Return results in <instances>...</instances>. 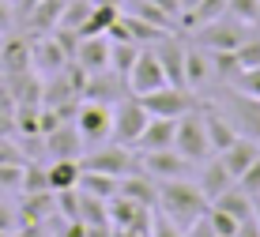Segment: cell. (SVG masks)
<instances>
[{"instance_id": "6da1fadb", "label": "cell", "mask_w": 260, "mask_h": 237, "mask_svg": "<svg viewBox=\"0 0 260 237\" xmlns=\"http://www.w3.org/2000/svg\"><path fill=\"white\" fill-rule=\"evenodd\" d=\"M158 215H166L174 226L189 230V226L211 207V199L204 196V188L189 177H174V181H158V199H155Z\"/></svg>"}, {"instance_id": "7a4b0ae2", "label": "cell", "mask_w": 260, "mask_h": 237, "mask_svg": "<svg viewBox=\"0 0 260 237\" xmlns=\"http://www.w3.org/2000/svg\"><path fill=\"white\" fill-rule=\"evenodd\" d=\"M79 170H91V173H110V177H128L132 170H136V154H132L124 143H98L91 154H79Z\"/></svg>"}, {"instance_id": "3957f363", "label": "cell", "mask_w": 260, "mask_h": 237, "mask_svg": "<svg viewBox=\"0 0 260 237\" xmlns=\"http://www.w3.org/2000/svg\"><path fill=\"white\" fill-rule=\"evenodd\" d=\"M174 151L181 154L185 162H204L211 154V143H208V128H204V113H185L177 117V132H174Z\"/></svg>"}, {"instance_id": "277c9868", "label": "cell", "mask_w": 260, "mask_h": 237, "mask_svg": "<svg viewBox=\"0 0 260 237\" xmlns=\"http://www.w3.org/2000/svg\"><path fill=\"white\" fill-rule=\"evenodd\" d=\"M196 42L208 53H234L245 42V23L234 19V15H219V19L196 26Z\"/></svg>"}, {"instance_id": "5b68a950", "label": "cell", "mask_w": 260, "mask_h": 237, "mask_svg": "<svg viewBox=\"0 0 260 237\" xmlns=\"http://www.w3.org/2000/svg\"><path fill=\"white\" fill-rule=\"evenodd\" d=\"M140 106L147 109V117H170V121H177V117L192 113V90L166 83V87L151 90V94H140Z\"/></svg>"}, {"instance_id": "8992f818", "label": "cell", "mask_w": 260, "mask_h": 237, "mask_svg": "<svg viewBox=\"0 0 260 237\" xmlns=\"http://www.w3.org/2000/svg\"><path fill=\"white\" fill-rule=\"evenodd\" d=\"M151 117H147V109L140 106V98L132 94V98H117V106H113V140L124 143V147H136V140H140V132H143V124H147Z\"/></svg>"}, {"instance_id": "52a82bcc", "label": "cell", "mask_w": 260, "mask_h": 237, "mask_svg": "<svg viewBox=\"0 0 260 237\" xmlns=\"http://www.w3.org/2000/svg\"><path fill=\"white\" fill-rule=\"evenodd\" d=\"M170 79H166V72L162 64H158V57H155V49H147L143 45L140 49V57H136V64H132V72L124 76V87H128V94H151V90H158V87H166Z\"/></svg>"}, {"instance_id": "ba28073f", "label": "cell", "mask_w": 260, "mask_h": 237, "mask_svg": "<svg viewBox=\"0 0 260 237\" xmlns=\"http://www.w3.org/2000/svg\"><path fill=\"white\" fill-rule=\"evenodd\" d=\"M76 128L83 136V143H102L113 132V109L98 102H79L76 109Z\"/></svg>"}, {"instance_id": "9c48e42d", "label": "cell", "mask_w": 260, "mask_h": 237, "mask_svg": "<svg viewBox=\"0 0 260 237\" xmlns=\"http://www.w3.org/2000/svg\"><path fill=\"white\" fill-rule=\"evenodd\" d=\"M192 162H185L174 147H162V151H143V173L155 181H174V177H189Z\"/></svg>"}, {"instance_id": "30bf717a", "label": "cell", "mask_w": 260, "mask_h": 237, "mask_svg": "<svg viewBox=\"0 0 260 237\" xmlns=\"http://www.w3.org/2000/svg\"><path fill=\"white\" fill-rule=\"evenodd\" d=\"M124 79L117 76L113 68H106V72H91L87 76V83H83V94H79V102H98V106H110V102H117V98H124Z\"/></svg>"}, {"instance_id": "8fae6325", "label": "cell", "mask_w": 260, "mask_h": 237, "mask_svg": "<svg viewBox=\"0 0 260 237\" xmlns=\"http://www.w3.org/2000/svg\"><path fill=\"white\" fill-rule=\"evenodd\" d=\"M30 60H34V72L38 76H57L60 68L68 64L64 49L53 34H30Z\"/></svg>"}, {"instance_id": "7c38bea8", "label": "cell", "mask_w": 260, "mask_h": 237, "mask_svg": "<svg viewBox=\"0 0 260 237\" xmlns=\"http://www.w3.org/2000/svg\"><path fill=\"white\" fill-rule=\"evenodd\" d=\"M151 49H155V57H158V64H162V72H166L170 87H185V45H181V38L162 34Z\"/></svg>"}, {"instance_id": "4fadbf2b", "label": "cell", "mask_w": 260, "mask_h": 237, "mask_svg": "<svg viewBox=\"0 0 260 237\" xmlns=\"http://www.w3.org/2000/svg\"><path fill=\"white\" fill-rule=\"evenodd\" d=\"M0 72L4 76H23V72H34L30 60V34H8L0 42Z\"/></svg>"}, {"instance_id": "5bb4252c", "label": "cell", "mask_w": 260, "mask_h": 237, "mask_svg": "<svg viewBox=\"0 0 260 237\" xmlns=\"http://www.w3.org/2000/svg\"><path fill=\"white\" fill-rule=\"evenodd\" d=\"M256 158H260V143L253 140V136H238V140L230 143L226 151H219V162L226 166V173H230L234 181H238L249 166H253Z\"/></svg>"}, {"instance_id": "9a60e30c", "label": "cell", "mask_w": 260, "mask_h": 237, "mask_svg": "<svg viewBox=\"0 0 260 237\" xmlns=\"http://www.w3.org/2000/svg\"><path fill=\"white\" fill-rule=\"evenodd\" d=\"M46 151L53 154V158H76L79 162V154H83V136H79L76 128V121H64V124H57L53 132H46Z\"/></svg>"}, {"instance_id": "2e32d148", "label": "cell", "mask_w": 260, "mask_h": 237, "mask_svg": "<svg viewBox=\"0 0 260 237\" xmlns=\"http://www.w3.org/2000/svg\"><path fill=\"white\" fill-rule=\"evenodd\" d=\"M174 132H177V121H170V117H151V121L143 124L136 147H140V151H162V147H174Z\"/></svg>"}, {"instance_id": "e0dca14e", "label": "cell", "mask_w": 260, "mask_h": 237, "mask_svg": "<svg viewBox=\"0 0 260 237\" xmlns=\"http://www.w3.org/2000/svg\"><path fill=\"white\" fill-rule=\"evenodd\" d=\"M76 64H83L87 72H106V68H110V38H106V34H94V38H79Z\"/></svg>"}, {"instance_id": "ac0fdd59", "label": "cell", "mask_w": 260, "mask_h": 237, "mask_svg": "<svg viewBox=\"0 0 260 237\" xmlns=\"http://www.w3.org/2000/svg\"><path fill=\"white\" fill-rule=\"evenodd\" d=\"M64 4H68V0H42V4L23 19L26 34H53L60 26V12H64Z\"/></svg>"}, {"instance_id": "d6986e66", "label": "cell", "mask_w": 260, "mask_h": 237, "mask_svg": "<svg viewBox=\"0 0 260 237\" xmlns=\"http://www.w3.org/2000/svg\"><path fill=\"white\" fill-rule=\"evenodd\" d=\"M200 166H204V170H200V181H196V185L204 188V196H208V199H215L219 192H226V188L234 185V177H230L226 166L219 162V154H208Z\"/></svg>"}, {"instance_id": "ffe728a7", "label": "cell", "mask_w": 260, "mask_h": 237, "mask_svg": "<svg viewBox=\"0 0 260 237\" xmlns=\"http://www.w3.org/2000/svg\"><path fill=\"white\" fill-rule=\"evenodd\" d=\"M117 192L128 196V199H136V204L155 207V199H158V181L147 177V173H140V170H132L128 177H121V188H117Z\"/></svg>"}, {"instance_id": "44dd1931", "label": "cell", "mask_w": 260, "mask_h": 237, "mask_svg": "<svg viewBox=\"0 0 260 237\" xmlns=\"http://www.w3.org/2000/svg\"><path fill=\"white\" fill-rule=\"evenodd\" d=\"M211 79V60L200 45H185V90H200Z\"/></svg>"}, {"instance_id": "7402d4cb", "label": "cell", "mask_w": 260, "mask_h": 237, "mask_svg": "<svg viewBox=\"0 0 260 237\" xmlns=\"http://www.w3.org/2000/svg\"><path fill=\"white\" fill-rule=\"evenodd\" d=\"M211 207H219V211H226V215H234V218H241V222H245V218H253V196L245 192V188L238 185H230L226 192H219L211 199Z\"/></svg>"}, {"instance_id": "603a6c76", "label": "cell", "mask_w": 260, "mask_h": 237, "mask_svg": "<svg viewBox=\"0 0 260 237\" xmlns=\"http://www.w3.org/2000/svg\"><path fill=\"white\" fill-rule=\"evenodd\" d=\"M204 128H208V143H211V154H219V151H226L230 143L238 140V128L234 124L226 121V117H219L215 113V109H208V113H204Z\"/></svg>"}, {"instance_id": "cb8c5ba5", "label": "cell", "mask_w": 260, "mask_h": 237, "mask_svg": "<svg viewBox=\"0 0 260 237\" xmlns=\"http://www.w3.org/2000/svg\"><path fill=\"white\" fill-rule=\"evenodd\" d=\"M79 192H91L98 199H113L117 196V188H121V181L117 177H110V173H91V170H79Z\"/></svg>"}, {"instance_id": "d4e9b609", "label": "cell", "mask_w": 260, "mask_h": 237, "mask_svg": "<svg viewBox=\"0 0 260 237\" xmlns=\"http://www.w3.org/2000/svg\"><path fill=\"white\" fill-rule=\"evenodd\" d=\"M49 177V188L60 192V188H76L79 185V162L76 158H53V166L46 170Z\"/></svg>"}, {"instance_id": "484cf974", "label": "cell", "mask_w": 260, "mask_h": 237, "mask_svg": "<svg viewBox=\"0 0 260 237\" xmlns=\"http://www.w3.org/2000/svg\"><path fill=\"white\" fill-rule=\"evenodd\" d=\"M79 222L83 226H110V199L79 192Z\"/></svg>"}, {"instance_id": "4316f807", "label": "cell", "mask_w": 260, "mask_h": 237, "mask_svg": "<svg viewBox=\"0 0 260 237\" xmlns=\"http://www.w3.org/2000/svg\"><path fill=\"white\" fill-rule=\"evenodd\" d=\"M117 15H121V8H117V4H94V8H91V15H87V23H83V30H79V34H83V38H94V34H106V30H110V23L117 19Z\"/></svg>"}, {"instance_id": "83f0119b", "label": "cell", "mask_w": 260, "mask_h": 237, "mask_svg": "<svg viewBox=\"0 0 260 237\" xmlns=\"http://www.w3.org/2000/svg\"><path fill=\"white\" fill-rule=\"evenodd\" d=\"M140 49H143V45H136V42H110V68L124 79L132 72V64H136Z\"/></svg>"}, {"instance_id": "f1b7e54d", "label": "cell", "mask_w": 260, "mask_h": 237, "mask_svg": "<svg viewBox=\"0 0 260 237\" xmlns=\"http://www.w3.org/2000/svg\"><path fill=\"white\" fill-rule=\"evenodd\" d=\"M226 4H230V0H200L192 12L181 15V23H185V26H204V23L219 19V15H226Z\"/></svg>"}, {"instance_id": "f546056e", "label": "cell", "mask_w": 260, "mask_h": 237, "mask_svg": "<svg viewBox=\"0 0 260 237\" xmlns=\"http://www.w3.org/2000/svg\"><path fill=\"white\" fill-rule=\"evenodd\" d=\"M238 121L260 143V98H238Z\"/></svg>"}, {"instance_id": "4dcf8cb0", "label": "cell", "mask_w": 260, "mask_h": 237, "mask_svg": "<svg viewBox=\"0 0 260 237\" xmlns=\"http://www.w3.org/2000/svg\"><path fill=\"white\" fill-rule=\"evenodd\" d=\"M132 15H140V19L143 23H151V26H158V30H174V19H170V15L166 12H158V8L155 4H151V0H140V4L136 8H132Z\"/></svg>"}, {"instance_id": "1f68e13d", "label": "cell", "mask_w": 260, "mask_h": 237, "mask_svg": "<svg viewBox=\"0 0 260 237\" xmlns=\"http://www.w3.org/2000/svg\"><path fill=\"white\" fill-rule=\"evenodd\" d=\"M226 15L241 19L245 26H256V23H260V0H230V4H226Z\"/></svg>"}, {"instance_id": "d6a6232c", "label": "cell", "mask_w": 260, "mask_h": 237, "mask_svg": "<svg viewBox=\"0 0 260 237\" xmlns=\"http://www.w3.org/2000/svg\"><path fill=\"white\" fill-rule=\"evenodd\" d=\"M208 222H211L215 237H234V233H238V226H241V218L226 215V211H219V207H208Z\"/></svg>"}, {"instance_id": "836d02e7", "label": "cell", "mask_w": 260, "mask_h": 237, "mask_svg": "<svg viewBox=\"0 0 260 237\" xmlns=\"http://www.w3.org/2000/svg\"><path fill=\"white\" fill-rule=\"evenodd\" d=\"M19 192H53L46 170L34 166V162H26V166H23V188H19Z\"/></svg>"}, {"instance_id": "e575fe53", "label": "cell", "mask_w": 260, "mask_h": 237, "mask_svg": "<svg viewBox=\"0 0 260 237\" xmlns=\"http://www.w3.org/2000/svg\"><path fill=\"white\" fill-rule=\"evenodd\" d=\"M204 53H208V49H204ZM208 60H211V72H215V76H222V79H234L241 72L234 53H208Z\"/></svg>"}, {"instance_id": "d590c367", "label": "cell", "mask_w": 260, "mask_h": 237, "mask_svg": "<svg viewBox=\"0 0 260 237\" xmlns=\"http://www.w3.org/2000/svg\"><path fill=\"white\" fill-rule=\"evenodd\" d=\"M234 57H238L241 68H260V38H245L234 49Z\"/></svg>"}, {"instance_id": "8d00e7d4", "label": "cell", "mask_w": 260, "mask_h": 237, "mask_svg": "<svg viewBox=\"0 0 260 237\" xmlns=\"http://www.w3.org/2000/svg\"><path fill=\"white\" fill-rule=\"evenodd\" d=\"M234 83L245 98H260V68H241L234 76Z\"/></svg>"}, {"instance_id": "74e56055", "label": "cell", "mask_w": 260, "mask_h": 237, "mask_svg": "<svg viewBox=\"0 0 260 237\" xmlns=\"http://www.w3.org/2000/svg\"><path fill=\"white\" fill-rule=\"evenodd\" d=\"M23 166H26V162H23ZM23 166L0 162V188H8V192H19V188H23Z\"/></svg>"}, {"instance_id": "f35d334b", "label": "cell", "mask_w": 260, "mask_h": 237, "mask_svg": "<svg viewBox=\"0 0 260 237\" xmlns=\"http://www.w3.org/2000/svg\"><path fill=\"white\" fill-rule=\"evenodd\" d=\"M238 185L245 188V192L253 196V199L260 196V158H256V162H253V166H249L245 173H241V177H238Z\"/></svg>"}, {"instance_id": "ab89813d", "label": "cell", "mask_w": 260, "mask_h": 237, "mask_svg": "<svg viewBox=\"0 0 260 237\" xmlns=\"http://www.w3.org/2000/svg\"><path fill=\"white\" fill-rule=\"evenodd\" d=\"M151 237H185L181 226H174L166 215H155V222H151Z\"/></svg>"}, {"instance_id": "60d3db41", "label": "cell", "mask_w": 260, "mask_h": 237, "mask_svg": "<svg viewBox=\"0 0 260 237\" xmlns=\"http://www.w3.org/2000/svg\"><path fill=\"white\" fill-rule=\"evenodd\" d=\"M0 230H4V233H15V230H19V207L0 204Z\"/></svg>"}, {"instance_id": "b9f144b4", "label": "cell", "mask_w": 260, "mask_h": 237, "mask_svg": "<svg viewBox=\"0 0 260 237\" xmlns=\"http://www.w3.org/2000/svg\"><path fill=\"white\" fill-rule=\"evenodd\" d=\"M0 162H12V166H23L26 154L15 147V143H8V136H0Z\"/></svg>"}, {"instance_id": "7bdbcfd3", "label": "cell", "mask_w": 260, "mask_h": 237, "mask_svg": "<svg viewBox=\"0 0 260 237\" xmlns=\"http://www.w3.org/2000/svg\"><path fill=\"white\" fill-rule=\"evenodd\" d=\"M8 4H12V12H15V23H23L26 15H30L34 8L42 4V0H8Z\"/></svg>"}, {"instance_id": "ee69618b", "label": "cell", "mask_w": 260, "mask_h": 237, "mask_svg": "<svg viewBox=\"0 0 260 237\" xmlns=\"http://www.w3.org/2000/svg\"><path fill=\"white\" fill-rule=\"evenodd\" d=\"M151 4H155L158 12H166L174 23H181V0H151Z\"/></svg>"}, {"instance_id": "f6af8a7d", "label": "cell", "mask_w": 260, "mask_h": 237, "mask_svg": "<svg viewBox=\"0 0 260 237\" xmlns=\"http://www.w3.org/2000/svg\"><path fill=\"white\" fill-rule=\"evenodd\" d=\"M12 26H15V12H12L8 0H0V34H8Z\"/></svg>"}, {"instance_id": "bcb514c9", "label": "cell", "mask_w": 260, "mask_h": 237, "mask_svg": "<svg viewBox=\"0 0 260 237\" xmlns=\"http://www.w3.org/2000/svg\"><path fill=\"white\" fill-rule=\"evenodd\" d=\"M234 237H260V226H256V218H245V222L238 226V233Z\"/></svg>"}, {"instance_id": "7dc6e473", "label": "cell", "mask_w": 260, "mask_h": 237, "mask_svg": "<svg viewBox=\"0 0 260 237\" xmlns=\"http://www.w3.org/2000/svg\"><path fill=\"white\" fill-rule=\"evenodd\" d=\"M196 4H200V0H181V15H185V12H192Z\"/></svg>"}, {"instance_id": "c3c4849f", "label": "cell", "mask_w": 260, "mask_h": 237, "mask_svg": "<svg viewBox=\"0 0 260 237\" xmlns=\"http://www.w3.org/2000/svg\"><path fill=\"white\" fill-rule=\"evenodd\" d=\"M253 218H256V226H260V196L253 199Z\"/></svg>"}, {"instance_id": "681fc988", "label": "cell", "mask_w": 260, "mask_h": 237, "mask_svg": "<svg viewBox=\"0 0 260 237\" xmlns=\"http://www.w3.org/2000/svg\"><path fill=\"white\" fill-rule=\"evenodd\" d=\"M87 4H117V0H87Z\"/></svg>"}, {"instance_id": "f907efd6", "label": "cell", "mask_w": 260, "mask_h": 237, "mask_svg": "<svg viewBox=\"0 0 260 237\" xmlns=\"http://www.w3.org/2000/svg\"><path fill=\"white\" fill-rule=\"evenodd\" d=\"M0 237H12V233H4V230H0Z\"/></svg>"}, {"instance_id": "816d5d0a", "label": "cell", "mask_w": 260, "mask_h": 237, "mask_svg": "<svg viewBox=\"0 0 260 237\" xmlns=\"http://www.w3.org/2000/svg\"><path fill=\"white\" fill-rule=\"evenodd\" d=\"M0 83H4V72H0Z\"/></svg>"}]
</instances>
